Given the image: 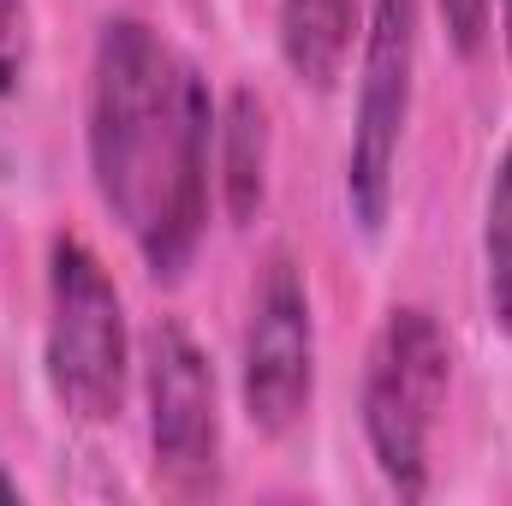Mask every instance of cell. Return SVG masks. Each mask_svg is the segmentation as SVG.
<instances>
[{"instance_id":"1","label":"cell","mask_w":512,"mask_h":506,"mask_svg":"<svg viewBox=\"0 0 512 506\" xmlns=\"http://www.w3.org/2000/svg\"><path fill=\"white\" fill-rule=\"evenodd\" d=\"M209 78L143 18H108L90 66V173L155 280H179L209 221Z\"/></svg>"},{"instance_id":"2","label":"cell","mask_w":512,"mask_h":506,"mask_svg":"<svg viewBox=\"0 0 512 506\" xmlns=\"http://www.w3.org/2000/svg\"><path fill=\"white\" fill-rule=\"evenodd\" d=\"M453 387V346L423 304H393L364 364V441L405 501L429 495V447Z\"/></svg>"},{"instance_id":"3","label":"cell","mask_w":512,"mask_h":506,"mask_svg":"<svg viewBox=\"0 0 512 506\" xmlns=\"http://www.w3.org/2000/svg\"><path fill=\"white\" fill-rule=\"evenodd\" d=\"M48 387L66 417L78 423H114L126 405V304L102 256L78 233H60L48 245V340H42Z\"/></svg>"},{"instance_id":"4","label":"cell","mask_w":512,"mask_h":506,"mask_svg":"<svg viewBox=\"0 0 512 506\" xmlns=\"http://www.w3.org/2000/svg\"><path fill=\"white\" fill-rule=\"evenodd\" d=\"M411 78H417V0H370L364 30V78L346 149V203L364 233H382L399 185V143L411 120Z\"/></svg>"},{"instance_id":"5","label":"cell","mask_w":512,"mask_h":506,"mask_svg":"<svg viewBox=\"0 0 512 506\" xmlns=\"http://www.w3.org/2000/svg\"><path fill=\"white\" fill-rule=\"evenodd\" d=\"M239 393L262 435H286L304 423L316 393V316L310 286L292 256H268L251 292L245 322V358H239Z\"/></svg>"},{"instance_id":"6","label":"cell","mask_w":512,"mask_h":506,"mask_svg":"<svg viewBox=\"0 0 512 506\" xmlns=\"http://www.w3.org/2000/svg\"><path fill=\"white\" fill-rule=\"evenodd\" d=\"M143 393H149V447L155 477L179 495H203L221 477V411L215 370L179 322H155L143 340Z\"/></svg>"},{"instance_id":"7","label":"cell","mask_w":512,"mask_h":506,"mask_svg":"<svg viewBox=\"0 0 512 506\" xmlns=\"http://www.w3.org/2000/svg\"><path fill=\"white\" fill-rule=\"evenodd\" d=\"M364 0H280L274 6V36L280 60L304 90H334V78L352 60Z\"/></svg>"},{"instance_id":"8","label":"cell","mask_w":512,"mask_h":506,"mask_svg":"<svg viewBox=\"0 0 512 506\" xmlns=\"http://www.w3.org/2000/svg\"><path fill=\"white\" fill-rule=\"evenodd\" d=\"M215 137H221V197H227V215L245 227L268 197V108H262V96L233 90L215 120Z\"/></svg>"},{"instance_id":"9","label":"cell","mask_w":512,"mask_h":506,"mask_svg":"<svg viewBox=\"0 0 512 506\" xmlns=\"http://www.w3.org/2000/svg\"><path fill=\"white\" fill-rule=\"evenodd\" d=\"M483 280H489L495 322L512 334V137L489 179V203H483Z\"/></svg>"},{"instance_id":"10","label":"cell","mask_w":512,"mask_h":506,"mask_svg":"<svg viewBox=\"0 0 512 506\" xmlns=\"http://www.w3.org/2000/svg\"><path fill=\"white\" fill-rule=\"evenodd\" d=\"M30 60V6L24 0H0V108L12 102L18 78Z\"/></svg>"},{"instance_id":"11","label":"cell","mask_w":512,"mask_h":506,"mask_svg":"<svg viewBox=\"0 0 512 506\" xmlns=\"http://www.w3.org/2000/svg\"><path fill=\"white\" fill-rule=\"evenodd\" d=\"M441 6V24H447V42L477 60L489 48V0H435Z\"/></svg>"},{"instance_id":"12","label":"cell","mask_w":512,"mask_h":506,"mask_svg":"<svg viewBox=\"0 0 512 506\" xmlns=\"http://www.w3.org/2000/svg\"><path fill=\"white\" fill-rule=\"evenodd\" d=\"M18 501H24V489H18V477L0 465V506H18Z\"/></svg>"},{"instance_id":"13","label":"cell","mask_w":512,"mask_h":506,"mask_svg":"<svg viewBox=\"0 0 512 506\" xmlns=\"http://www.w3.org/2000/svg\"><path fill=\"white\" fill-rule=\"evenodd\" d=\"M501 36H507V54H512V0H501Z\"/></svg>"}]
</instances>
